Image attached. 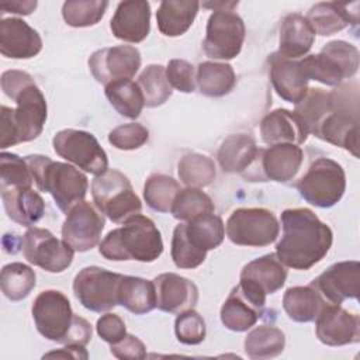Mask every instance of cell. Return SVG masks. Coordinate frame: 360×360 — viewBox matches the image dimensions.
Segmentation results:
<instances>
[{
  "mask_svg": "<svg viewBox=\"0 0 360 360\" xmlns=\"http://www.w3.org/2000/svg\"><path fill=\"white\" fill-rule=\"evenodd\" d=\"M308 134L359 156V86L357 82L326 91L308 89L294 111Z\"/></svg>",
  "mask_w": 360,
  "mask_h": 360,
  "instance_id": "cell-1",
  "label": "cell"
},
{
  "mask_svg": "<svg viewBox=\"0 0 360 360\" xmlns=\"http://www.w3.org/2000/svg\"><path fill=\"white\" fill-rule=\"evenodd\" d=\"M1 89L17 107L0 108V148L38 138L46 122L48 107L32 76L22 70H6L1 75Z\"/></svg>",
  "mask_w": 360,
  "mask_h": 360,
  "instance_id": "cell-2",
  "label": "cell"
},
{
  "mask_svg": "<svg viewBox=\"0 0 360 360\" xmlns=\"http://www.w3.org/2000/svg\"><path fill=\"white\" fill-rule=\"evenodd\" d=\"M283 233L276 245L278 260L294 270H309L329 252L333 233L308 208H288L281 214Z\"/></svg>",
  "mask_w": 360,
  "mask_h": 360,
  "instance_id": "cell-3",
  "label": "cell"
},
{
  "mask_svg": "<svg viewBox=\"0 0 360 360\" xmlns=\"http://www.w3.org/2000/svg\"><path fill=\"white\" fill-rule=\"evenodd\" d=\"M31 312L37 330L48 340L86 346L91 339V325L73 314L70 302L62 291L39 292L32 302Z\"/></svg>",
  "mask_w": 360,
  "mask_h": 360,
  "instance_id": "cell-4",
  "label": "cell"
},
{
  "mask_svg": "<svg viewBox=\"0 0 360 360\" xmlns=\"http://www.w3.org/2000/svg\"><path fill=\"white\" fill-rule=\"evenodd\" d=\"M98 252L103 257L114 262L150 263L162 255L163 240L160 231L150 218L135 214L122 222V226L107 233L100 242Z\"/></svg>",
  "mask_w": 360,
  "mask_h": 360,
  "instance_id": "cell-5",
  "label": "cell"
},
{
  "mask_svg": "<svg viewBox=\"0 0 360 360\" xmlns=\"http://www.w3.org/2000/svg\"><path fill=\"white\" fill-rule=\"evenodd\" d=\"M38 190L49 193L58 208L68 214L76 204L84 201L89 181L84 173L69 163L53 162L49 156H25Z\"/></svg>",
  "mask_w": 360,
  "mask_h": 360,
  "instance_id": "cell-6",
  "label": "cell"
},
{
  "mask_svg": "<svg viewBox=\"0 0 360 360\" xmlns=\"http://www.w3.org/2000/svg\"><path fill=\"white\" fill-rule=\"evenodd\" d=\"M224 238L225 225L214 212L181 222L173 231V263L179 269H195L202 264L207 252L218 248Z\"/></svg>",
  "mask_w": 360,
  "mask_h": 360,
  "instance_id": "cell-7",
  "label": "cell"
},
{
  "mask_svg": "<svg viewBox=\"0 0 360 360\" xmlns=\"http://www.w3.org/2000/svg\"><path fill=\"white\" fill-rule=\"evenodd\" d=\"M94 205L115 224L125 222L139 214L142 202L132 188L128 177L117 169H107L94 177L91 183Z\"/></svg>",
  "mask_w": 360,
  "mask_h": 360,
  "instance_id": "cell-8",
  "label": "cell"
},
{
  "mask_svg": "<svg viewBox=\"0 0 360 360\" xmlns=\"http://www.w3.org/2000/svg\"><path fill=\"white\" fill-rule=\"evenodd\" d=\"M307 77L326 86H339L359 69V51L346 41H330L316 53L300 59Z\"/></svg>",
  "mask_w": 360,
  "mask_h": 360,
  "instance_id": "cell-9",
  "label": "cell"
},
{
  "mask_svg": "<svg viewBox=\"0 0 360 360\" xmlns=\"http://www.w3.org/2000/svg\"><path fill=\"white\" fill-rule=\"evenodd\" d=\"M297 190L311 205L330 208L339 202L345 194V170L333 159L318 158L297 181Z\"/></svg>",
  "mask_w": 360,
  "mask_h": 360,
  "instance_id": "cell-10",
  "label": "cell"
},
{
  "mask_svg": "<svg viewBox=\"0 0 360 360\" xmlns=\"http://www.w3.org/2000/svg\"><path fill=\"white\" fill-rule=\"evenodd\" d=\"M280 233L276 215L267 208H236L226 221V236L238 246L263 248Z\"/></svg>",
  "mask_w": 360,
  "mask_h": 360,
  "instance_id": "cell-11",
  "label": "cell"
},
{
  "mask_svg": "<svg viewBox=\"0 0 360 360\" xmlns=\"http://www.w3.org/2000/svg\"><path fill=\"white\" fill-rule=\"evenodd\" d=\"M122 274L98 266L82 269L73 280V292L79 302L91 312H107L118 305Z\"/></svg>",
  "mask_w": 360,
  "mask_h": 360,
  "instance_id": "cell-12",
  "label": "cell"
},
{
  "mask_svg": "<svg viewBox=\"0 0 360 360\" xmlns=\"http://www.w3.org/2000/svg\"><path fill=\"white\" fill-rule=\"evenodd\" d=\"M53 150L65 160L90 174L98 176L108 169V158L96 136L82 129H62L52 139Z\"/></svg>",
  "mask_w": 360,
  "mask_h": 360,
  "instance_id": "cell-13",
  "label": "cell"
},
{
  "mask_svg": "<svg viewBox=\"0 0 360 360\" xmlns=\"http://www.w3.org/2000/svg\"><path fill=\"white\" fill-rule=\"evenodd\" d=\"M304 160V152L298 145L277 143L257 152L250 167L242 173L249 181L285 183L295 177Z\"/></svg>",
  "mask_w": 360,
  "mask_h": 360,
  "instance_id": "cell-14",
  "label": "cell"
},
{
  "mask_svg": "<svg viewBox=\"0 0 360 360\" xmlns=\"http://www.w3.org/2000/svg\"><path fill=\"white\" fill-rule=\"evenodd\" d=\"M246 30L245 22L233 10H215L207 22L202 49L212 59L229 60L239 55Z\"/></svg>",
  "mask_w": 360,
  "mask_h": 360,
  "instance_id": "cell-15",
  "label": "cell"
},
{
  "mask_svg": "<svg viewBox=\"0 0 360 360\" xmlns=\"http://www.w3.org/2000/svg\"><path fill=\"white\" fill-rule=\"evenodd\" d=\"M24 257L34 266L49 273L66 270L75 256V250L62 239H58L49 229L30 228L22 236Z\"/></svg>",
  "mask_w": 360,
  "mask_h": 360,
  "instance_id": "cell-16",
  "label": "cell"
},
{
  "mask_svg": "<svg viewBox=\"0 0 360 360\" xmlns=\"http://www.w3.org/2000/svg\"><path fill=\"white\" fill-rule=\"evenodd\" d=\"M264 304V292L239 281L221 307V322L229 330L245 332L255 326L263 315Z\"/></svg>",
  "mask_w": 360,
  "mask_h": 360,
  "instance_id": "cell-17",
  "label": "cell"
},
{
  "mask_svg": "<svg viewBox=\"0 0 360 360\" xmlns=\"http://www.w3.org/2000/svg\"><path fill=\"white\" fill-rule=\"evenodd\" d=\"M105 225L101 211L89 201L76 204L62 225V239L75 252H87L98 245Z\"/></svg>",
  "mask_w": 360,
  "mask_h": 360,
  "instance_id": "cell-18",
  "label": "cell"
},
{
  "mask_svg": "<svg viewBox=\"0 0 360 360\" xmlns=\"http://www.w3.org/2000/svg\"><path fill=\"white\" fill-rule=\"evenodd\" d=\"M141 53L131 45H117L101 48L89 58V69L93 77L107 86L111 82L131 79L141 68Z\"/></svg>",
  "mask_w": 360,
  "mask_h": 360,
  "instance_id": "cell-19",
  "label": "cell"
},
{
  "mask_svg": "<svg viewBox=\"0 0 360 360\" xmlns=\"http://www.w3.org/2000/svg\"><path fill=\"white\" fill-rule=\"evenodd\" d=\"M329 304L340 305L346 300H357L360 291V263L338 262L311 281Z\"/></svg>",
  "mask_w": 360,
  "mask_h": 360,
  "instance_id": "cell-20",
  "label": "cell"
},
{
  "mask_svg": "<svg viewBox=\"0 0 360 360\" xmlns=\"http://www.w3.org/2000/svg\"><path fill=\"white\" fill-rule=\"evenodd\" d=\"M315 333L326 346H345L360 340V318L336 304H326L315 319Z\"/></svg>",
  "mask_w": 360,
  "mask_h": 360,
  "instance_id": "cell-21",
  "label": "cell"
},
{
  "mask_svg": "<svg viewBox=\"0 0 360 360\" xmlns=\"http://www.w3.org/2000/svg\"><path fill=\"white\" fill-rule=\"evenodd\" d=\"M270 82L284 101L298 104L308 91L309 79L300 59H287L277 52L269 55Z\"/></svg>",
  "mask_w": 360,
  "mask_h": 360,
  "instance_id": "cell-22",
  "label": "cell"
},
{
  "mask_svg": "<svg viewBox=\"0 0 360 360\" xmlns=\"http://www.w3.org/2000/svg\"><path fill=\"white\" fill-rule=\"evenodd\" d=\"M156 308L169 314H180L194 308L198 301L197 285L176 273H163L153 280Z\"/></svg>",
  "mask_w": 360,
  "mask_h": 360,
  "instance_id": "cell-23",
  "label": "cell"
},
{
  "mask_svg": "<svg viewBox=\"0 0 360 360\" xmlns=\"http://www.w3.org/2000/svg\"><path fill=\"white\" fill-rule=\"evenodd\" d=\"M110 30L121 41L142 42L150 31V4L142 0L121 1L110 21Z\"/></svg>",
  "mask_w": 360,
  "mask_h": 360,
  "instance_id": "cell-24",
  "label": "cell"
},
{
  "mask_svg": "<svg viewBox=\"0 0 360 360\" xmlns=\"http://www.w3.org/2000/svg\"><path fill=\"white\" fill-rule=\"evenodd\" d=\"M42 49V39L37 30L24 20L10 17L0 21V52L10 59H30Z\"/></svg>",
  "mask_w": 360,
  "mask_h": 360,
  "instance_id": "cell-25",
  "label": "cell"
},
{
  "mask_svg": "<svg viewBox=\"0 0 360 360\" xmlns=\"http://www.w3.org/2000/svg\"><path fill=\"white\" fill-rule=\"evenodd\" d=\"M315 34L322 37L336 34L350 24L359 22V1H323L309 8L305 17Z\"/></svg>",
  "mask_w": 360,
  "mask_h": 360,
  "instance_id": "cell-26",
  "label": "cell"
},
{
  "mask_svg": "<svg viewBox=\"0 0 360 360\" xmlns=\"http://www.w3.org/2000/svg\"><path fill=\"white\" fill-rule=\"evenodd\" d=\"M260 135L264 143L301 145L308 138V131L300 117L290 110L277 108L269 112L260 122Z\"/></svg>",
  "mask_w": 360,
  "mask_h": 360,
  "instance_id": "cell-27",
  "label": "cell"
},
{
  "mask_svg": "<svg viewBox=\"0 0 360 360\" xmlns=\"http://www.w3.org/2000/svg\"><path fill=\"white\" fill-rule=\"evenodd\" d=\"M0 191L7 217L18 225L31 226L44 217L45 202L32 187H6Z\"/></svg>",
  "mask_w": 360,
  "mask_h": 360,
  "instance_id": "cell-28",
  "label": "cell"
},
{
  "mask_svg": "<svg viewBox=\"0 0 360 360\" xmlns=\"http://www.w3.org/2000/svg\"><path fill=\"white\" fill-rule=\"evenodd\" d=\"M314 41L315 32L308 20L298 13L287 14L280 24L277 53L287 59H301L309 52Z\"/></svg>",
  "mask_w": 360,
  "mask_h": 360,
  "instance_id": "cell-29",
  "label": "cell"
},
{
  "mask_svg": "<svg viewBox=\"0 0 360 360\" xmlns=\"http://www.w3.org/2000/svg\"><path fill=\"white\" fill-rule=\"evenodd\" d=\"M287 270L276 253L257 257L243 266L239 281L248 283L266 295L277 292L285 283Z\"/></svg>",
  "mask_w": 360,
  "mask_h": 360,
  "instance_id": "cell-30",
  "label": "cell"
},
{
  "mask_svg": "<svg viewBox=\"0 0 360 360\" xmlns=\"http://www.w3.org/2000/svg\"><path fill=\"white\" fill-rule=\"evenodd\" d=\"M198 8L195 0H163L156 11L159 31L166 37L183 35L193 25Z\"/></svg>",
  "mask_w": 360,
  "mask_h": 360,
  "instance_id": "cell-31",
  "label": "cell"
},
{
  "mask_svg": "<svg viewBox=\"0 0 360 360\" xmlns=\"http://www.w3.org/2000/svg\"><path fill=\"white\" fill-rule=\"evenodd\" d=\"M259 148L246 134L229 135L218 149V162L225 173H245L256 159Z\"/></svg>",
  "mask_w": 360,
  "mask_h": 360,
  "instance_id": "cell-32",
  "label": "cell"
},
{
  "mask_svg": "<svg viewBox=\"0 0 360 360\" xmlns=\"http://www.w3.org/2000/svg\"><path fill=\"white\" fill-rule=\"evenodd\" d=\"M326 304L329 302L312 284L290 287L283 295V308L295 322L315 321Z\"/></svg>",
  "mask_w": 360,
  "mask_h": 360,
  "instance_id": "cell-33",
  "label": "cell"
},
{
  "mask_svg": "<svg viewBox=\"0 0 360 360\" xmlns=\"http://www.w3.org/2000/svg\"><path fill=\"white\" fill-rule=\"evenodd\" d=\"M118 305L125 307L135 315H143L156 308L155 284L150 280L122 276L118 291Z\"/></svg>",
  "mask_w": 360,
  "mask_h": 360,
  "instance_id": "cell-34",
  "label": "cell"
},
{
  "mask_svg": "<svg viewBox=\"0 0 360 360\" xmlns=\"http://www.w3.org/2000/svg\"><path fill=\"white\" fill-rule=\"evenodd\" d=\"M236 83L233 68L222 62H201L195 70V84L201 94L222 97L232 91Z\"/></svg>",
  "mask_w": 360,
  "mask_h": 360,
  "instance_id": "cell-35",
  "label": "cell"
},
{
  "mask_svg": "<svg viewBox=\"0 0 360 360\" xmlns=\"http://www.w3.org/2000/svg\"><path fill=\"white\" fill-rule=\"evenodd\" d=\"M105 97L115 111L127 118L135 120L141 115L145 105L139 86L131 79H121L111 82L104 89Z\"/></svg>",
  "mask_w": 360,
  "mask_h": 360,
  "instance_id": "cell-36",
  "label": "cell"
},
{
  "mask_svg": "<svg viewBox=\"0 0 360 360\" xmlns=\"http://www.w3.org/2000/svg\"><path fill=\"white\" fill-rule=\"evenodd\" d=\"M285 335L271 325H260L252 329L245 338V353L250 359H271L283 353Z\"/></svg>",
  "mask_w": 360,
  "mask_h": 360,
  "instance_id": "cell-37",
  "label": "cell"
},
{
  "mask_svg": "<svg viewBox=\"0 0 360 360\" xmlns=\"http://www.w3.org/2000/svg\"><path fill=\"white\" fill-rule=\"evenodd\" d=\"M37 284L35 271L20 262L8 263L1 269L0 285L6 298L21 301L30 295Z\"/></svg>",
  "mask_w": 360,
  "mask_h": 360,
  "instance_id": "cell-38",
  "label": "cell"
},
{
  "mask_svg": "<svg viewBox=\"0 0 360 360\" xmlns=\"http://www.w3.org/2000/svg\"><path fill=\"white\" fill-rule=\"evenodd\" d=\"M139 86L146 107H159L172 96L173 90L166 77V68L162 65H149L138 76Z\"/></svg>",
  "mask_w": 360,
  "mask_h": 360,
  "instance_id": "cell-39",
  "label": "cell"
},
{
  "mask_svg": "<svg viewBox=\"0 0 360 360\" xmlns=\"http://www.w3.org/2000/svg\"><path fill=\"white\" fill-rule=\"evenodd\" d=\"M177 173L181 183L195 188L210 186L217 176L214 160L201 153H186L179 160Z\"/></svg>",
  "mask_w": 360,
  "mask_h": 360,
  "instance_id": "cell-40",
  "label": "cell"
},
{
  "mask_svg": "<svg viewBox=\"0 0 360 360\" xmlns=\"http://www.w3.org/2000/svg\"><path fill=\"white\" fill-rule=\"evenodd\" d=\"M215 205L208 194L195 187H187L177 193L170 212L179 221H191L197 217L212 214Z\"/></svg>",
  "mask_w": 360,
  "mask_h": 360,
  "instance_id": "cell-41",
  "label": "cell"
},
{
  "mask_svg": "<svg viewBox=\"0 0 360 360\" xmlns=\"http://www.w3.org/2000/svg\"><path fill=\"white\" fill-rule=\"evenodd\" d=\"M180 190L179 183L173 177L155 173L150 174L145 181L143 198L148 207H150L153 211L169 212Z\"/></svg>",
  "mask_w": 360,
  "mask_h": 360,
  "instance_id": "cell-42",
  "label": "cell"
},
{
  "mask_svg": "<svg viewBox=\"0 0 360 360\" xmlns=\"http://www.w3.org/2000/svg\"><path fill=\"white\" fill-rule=\"evenodd\" d=\"M107 7L108 1L101 0H69L62 6V17L70 27H91L104 17Z\"/></svg>",
  "mask_w": 360,
  "mask_h": 360,
  "instance_id": "cell-43",
  "label": "cell"
},
{
  "mask_svg": "<svg viewBox=\"0 0 360 360\" xmlns=\"http://www.w3.org/2000/svg\"><path fill=\"white\" fill-rule=\"evenodd\" d=\"M34 179L25 158L15 153L1 152L0 155V188L6 187H32Z\"/></svg>",
  "mask_w": 360,
  "mask_h": 360,
  "instance_id": "cell-44",
  "label": "cell"
},
{
  "mask_svg": "<svg viewBox=\"0 0 360 360\" xmlns=\"http://www.w3.org/2000/svg\"><path fill=\"white\" fill-rule=\"evenodd\" d=\"M174 333L183 345H200L207 335L205 321L193 308L183 311L174 321Z\"/></svg>",
  "mask_w": 360,
  "mask_h": 360,
  "instance_id": "cell-45",
  "label": "cell"
},
{
  "mask_svg": "<svg viewBox=\"0 0 360 360\" xmlns=\"http://www.w3.org/2000/svg\"><path fill=\"white\" fill-rule=\"evenodd\" d=\"M149 139V131L138 122H128L115 127L108 134V142L121 150H134L145 145Z\"/></svg>",
  "mask_w": 360,
  "mask_h": 360,
  "instance_id": "cell-46",
  "label": "cell"
},
{
  "mask_svg": "<svg viewBox=\"0 0 360 360\" xmlns=\"http://www.w3.org/2000/svg\"><path fill=\"white\" fill-rule=\"evenodd\" d=\"M166 77L172 86L181 93L195 90V69L184 59H172L166 68Z\"/></svg>",
  "mask_w": 360,
  "mask_h": 360,
  "instance_id": "cell-47",
  "label": "cell"
},
{
  "mask_svg": "<svg viewBox=\"0 0 360 360\" xmlns=\"http://www.w3.org/2000/svg\"><path fill=\"white\" fill-rule=\"evenodd\" d=\"M96 329L98 336L110 345L118 343L127 335L124 319L120 315L111 312H107L97 319Z\"/></svg>",
  "mask_w": 360,
  "mask_h": 360,
  "instance_id": "cell-48",
  "label": "cell"
},
{
  "mask_svg": "<svg viewBox=\"0 0 360 360\" xmlns=\"http://www.w3.org/2000/svg\"><path fill=\"white\" fill-rule=\"evenodd\" d=\"M110 350L114 357L121 360H136L146 357V346L139 338L131 333H127L118 343L110 345Z\"/></svg>",
  "mask_w": 360,
  "mask_h": 360,
  "instance_id": "cell-49",
  "label": "cell"
},
{
  "mask_svg": "<svg viewBox=\"0 0 360 360\" xmlns=\"http://www.w3.org/2000/svg\"><path fill=\"white\" fill-rule=\"evenodd\" d=\"M45 357H62V359H75V360L83 359V360H86L89 357V353L84 349V346L69 343V345H66L62 349L52 350V352L44 354V359Z\"/></svg>",
  "mask_w": 360,
  "mask_h": 360,
  "instance_id": "cell-50",
  "label": "cell"
},
{
  "mask_svg": "<svg viewBox=\"0 0 360 360\" xmlns=\"http://www.w3.org/2000/svg\"><path fill=\"white\" fill-rule=\"evenodd\" d=\"M0 8H1V13H14V14L28 15L37 8V1L15 0V1H10V3H1Z\"/></svg>",
  "mask_w": 360,
  "mask_h": 360,
  "instance_id": "cell-51",
  "label": "cell"
}]
</instances>
